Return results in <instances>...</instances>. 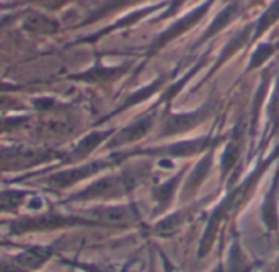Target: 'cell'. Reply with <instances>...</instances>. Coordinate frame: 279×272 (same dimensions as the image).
Returning a JSON list of instances; mask_svg holds the SVG:
<instances>
[{"instance_id":"6da1fadb","label":"cell","mask_w":279,"mask_h":272,"mask_svg":"<svg viewBox=\"0 0 279 272\" xmlns=\"http://www.w3.org/2000/svg\"><path fill=\"white\" fill-rule=\"evenodd\" d=\"M43 258H44L43 253H39V251H28V253L21 254V256L18 258V261H20V264H23V266L33 267V266L39 264V262L43 261Z\"/></svg>"}]
</instances>
